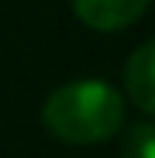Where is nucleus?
<instances>
[{
	"label": "nucleus",
	"instance_id": "2",
	"mask_svg": "<svg viewBox=\"0 0 155 158\" xmlns=\"http://www.w3.org/2000/svg\"><path fill=\"white\" fill-rule=\"evenodd\" d=\"M78 19L97 32H116L136 23L145 13L149 0H71Z\"/></svg>",
	"mask_w": 155,
	"mask_h": 158
},
{
	"label": "nucleus",
	"instance_id": "1",
	"mask_svg": "<svg viewBox=\"0 0 155 158\" xmlns=\"http://www.w3.org/2000/svg\"><path fill=\"white\" fill-rule=\"evenodd\" d=\"M123 97L107 81L84 77L52 90L42 106V123L68 145H97L123 126Z\"/></svg>",
	"mask_w": 155,
	"mask_h": 158
},
{
	"label": "nucleus",
	"instance_id": "4",
	"mask_svg": "<svg viewBox=\"0 0 155 158\" xmlns=\"http://www.w3.org/2000/svg\"><path fill=\"white\" fill-rule=\"evenodd\" d=\"M119 158H155V123H139L123 135Z\"/></svg>",
	"mask_w": 155,
	"mask_h": 158
},
{
	"label": "nucleus",
	"instance_id": "3",
	"mask_svg": "<svg viewBox=\"0 0 155 158\" xmlns=\"http://www.w3.org/2000/svg\"><path fill=\"white\" fill-rule=\"evenodd\" d=\"M123 81H126V94L132 97V103L155 116V39H149L145 45H139L129 55Z\"/></svg>",
	"mask_w": 155,
	"mask_h": 158
}]
</instances>
